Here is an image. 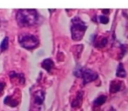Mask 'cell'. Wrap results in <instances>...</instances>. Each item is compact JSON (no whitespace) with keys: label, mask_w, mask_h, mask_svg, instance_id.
I'll use <instances>...</instances> for the list:
<instances>
[{"label":"cell","mask_w":128,"mask_h":111,"mask_svg":"<svg viewBox=\"0 0 128 111\" xmlns=\"http://www.w3.org/2000/svg\"><path fill=\"white\" fill-rule=\"evenodd\" d=\"M37 12L34 9H22L16 14V20L20 26H31L37 21Z\"/></svg>","instance_id":"obj_1"},{"label":"cell","mask_w":128,"mask_h":111,"mask_svg":"<svg viewBox=\"0 0 128 111\" xmlns=\"http://www.w3.org/2000/svg\"><path fill=\"white\" fill-rule=\"evenodd\" d=\"M86 25L84 24V22L79 18L76 17L72 20V26H71V34H72V38L73 40H81V38L83 37L85 31H86Z\"/></svg>","instance_id":"obj_2"},{"label":"cell","mask_w":128,"mask_h":111,"mask_svg":"<svg viewBox=\"0 0 128 111\" xmlns=\"http://www.w3.org/2000/svg\"><path fill=\"white\" fill-rule=\"evenodd\" d=\"M19 43L22 47L26 49H33L38 45V40L35 36L33 35H21L19 36Z\"/></svg>","instance_id":"obj_3"},{"label":"cell","mask_w":128,"mask_h":111,"mask_svg":"<svg viewBox=\"0 0 128 111\" xmlns=\"http://www.w3.org/2000/svg\"><path fill=\"white\" fill-rule=\"evenodd\" d=\"M81 77L83 78V84H87V83L95 80L98 77V75L95 71L86 68V69L81 70Z\"/></svg>","instance_id":"obj_4"},{"label":"cell","mask_w":128,"mask_h":111,"mask_svg":"<svg viewBox=\"0 0 128 111\" xmlns=\"http://www.w3.org/2000/svg\"><path fill=\"white\" fill-rule=\"evenodd\" d=\"M82 99H83V92H82V91H79V92L77 93V95H76V98L72 101L71 106H72L73 108H78V107H80V105H81V103H82Z\"/></svg>","instance_id":"obj_5"},{"label":"cell","mask_w":128,"mask_h":111,"mask_svg":"<svg viewBox=\"0 0 128 111\" xmlns=\"http://www.w3.org/2000/svg\"><path fill=\"white\" fill-rule=\"evenodd\" d=\"M44 98H45V94H44L43 91L40 90V91L35 92V94H34V101H35L36 104L41 105L43 103V101H44Z\"/></svg>","instance_id":"obj_6"},{"label":"cell","mask_w":128,"mask_h":111,"mask_svg":"<svg viewBox=\"0 0 128 111\" xmlns=\"http://www.w3.org/2000/svg\"><path fill=\"white\" fill-rule=\"evenodd\" d=\"M121 82L119 81H112L111 82V85H110V92L111 93H116L117 91L120 90L121 88Z\"/></svg>","instance_id":"obj_7"},{"label":"cell","mask_w":128,"mask_h":111,"mask_svg":"<svg viewBox=\"0 0 128 111\" xmlns=\"http://www.w3.org/2000/svg\"><path fill=\"white\" fill-rule=\"evenodd\" d=\"M4 103L8 106H11V107H15L18 105V100L12 98V96H7L5 99H4Z\"/></svg>","instance_id":"obj_8"},{"label":"cell","mask_w":128,"mask_h":111,"mask_svg":"<svg viewBox=\"0 0 128 111\" xmlns=\"http://www.w3.org/2000/svg\"><path fill=\"white\" fill-rule=\"evenodd\" d=\"M42 67L45 69V70H47L48 72H51V69H52V67H53V62H52V60L51 59H45L43 62H42Z\"/></svg>","instance_id":"obj_9"},{"label":"cell","mask_w":128,"mask_h":111,"mask_svg":"<svg viewBox=\"0 0 128 111\" xmlns=\"http://www.w3.org/2000/svg\"><path fill=\"white\" fill-rule=\"evenodd\" d=\"M116 76H117V77H121V78H123V77L126 76V72H125V70H124V68H123L122 63H120V64L118 65V68H117V70H116Z\"/></svg>","instance_id":"obj_10"},{"label":"cell","mask_w":128,"mask_h":111,"mask_svg":"<svg viewBox=\"0 0 128 111\" xmlns=\"http://www.w3.org/2000/svg\"><path fill=\"white\" fill-rule=\"evenodd\" d=\"M105 101H106V96L101 95V96H99L98 98H96V99L94 100V105H95V106H100V105H102Z\"/></svg>","instance_id":"obj_11"},{"label":"cell","mask_w":128,"mask_h":111,"mask_svg":"<svg viewBox=\"0 0 128 111\" xmlns=\"http://www.w3.org/2000/svg\"><path fill=\"white\" fill-rule=\"evenodd\" d=\"M7 47H8V37H5V38L3 39V41H2V43H1L0 49H1L2 51H4V50L7 49Z\"/></svg>","instance_id":"obj_12"},{"label":"cell","mask_w":128,"mask_h":111,"mask_svg":"<svg viewBox=\"0 0 128 111\" xmlns=\"http://www.w3.org/2000/svg\"><path fill=\"white\" fill-rule=\"evenodd\" d=\"M99 21H100L102 24H107V23L109 22V19H108L107 16H105V15H101V16H99Z\"/></svg>","instance_id":"obj_13"},{"label":"cell","mask_w":128,"mask_h":111,"mask_svg":"<svg viewBox=\"0 0 128 111\" xmlns=\"http://www.w3.org/2000/svg\"><path fill=\"white\" fill-rule=\"evenodd\" d=\"M107 41H108V40H107V38H102L101 42L99 43V46H100V47H104V46L107 44Z\"/></svg>","instance_id":"obj_14"},{"label":"cell","mask_w":128,"mask_h":111,"mask_svg":"<svg viewBox=\"0 0 128 111\" xmlns=\"http://www.w3.org/2000/svg\"><path fill=\"white\" fill-rule=\"evenodd\" d=\"M4 87H5V84L3 82H0V92H2V90L4 89Z\"/></svg>","instance_id":"obj_15"},{"label":"cell","mask_w":128,"mask_h":111,"mask_svg":"<svg viewBox=\"0 0 128 111\" xmlns=\"http://www.w3.org/2000/svg\"><path fill=\"white\" fill-rule=\"evenodd\" d=\"M109 9H102V13H104V14H107V13H109Z\"/></svg>","instance_id":"obj_16"}]
</instances>
